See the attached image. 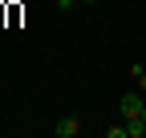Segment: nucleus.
<instances>
[{
	"label": "nucleus",
	"mask_w": 146,
	"mask_h": 138,
	"mask_svg": "<svg viewBox=\"0 0 146 138\" xmlns=\"http://www.w3.org/2000/svg\"><path fill=\"white\" fill-rule=\"evenodd\" d=\"M142 110H146V98L142 94H122V118H126V122L142 118Z\"/></svg>",
	"instance_id": "nucleus-1"
},
{
	"label": "nucleus",
	"mask_w": 146,
	"mask_h": 138,
	"mask_svg": "<svg viewBox=\"0 0 146 138\" xmlns=\"http://www.w3.org/2000/svg\"><path fill=\"white\" fill-rule=\"evenodd\" d=\"M77 134H81V118L77 114H69V118L57 122V138H77Z\"/></svg>",
	"instance_id": "nucleus-2"
},
{
	"label": "nucleus",
	"mask_w": 146,
	"mask_h": 138,
	"mask_svg": "<svg viewBox=\"0 0 146 138\" xmlns=\"http://www.w3.org/2000/svg\"><path fill=\"white\" fill-rule=\"evenodd\" d=\"M130 77H134V85H138V90L146 94V65H138V61H134V65H130Z\"/></svg>",
	"instance_id": "nucleus-3"
},
{
	"label": "nucleus",
	"mask_w": 146,
	"mask_h": 138,
	"mask_svg": "<svg viewBox=\"0 0 146 138\" xmlns=\"http://www.w3.org/2000/svg\"><path fill=\"white\" fill-rule=\"evenodd\" d=\"M126 130H130V138H142V134H146V122L134 118V122H126Z\"/></svg>",
	"instance_id": "nucleus-4"
},
{
	"label": "nucleus",
	"mask_w": 146,
	"mask_h": 138,
	"mask_svg": "<svg viewBox=\"0 0 146 138\" xmlns=\"http://www.w3.org/2000/svg\"><path fill=\"white\" fill-rule=\"evenodd\" d=\"M106 138H130V130L126 126H106Z\"/></svg>",
	"instance_id": "nucleus-5"
},
{
	"label": "nucleus",
	"mask_w": 146,
	"mask_h": 138,
	"mask_svg": "<svg viewBox=\"0 0 146 138\" xmlns=\"http://www.w3.org/2000/svg\"><path fill=\"white\" fill-rule=\"evenodd\" d=\"M73 4H77V0H57V8H61V12H69Z\"/></svg>",
	"instance_id": "nucleus-6"
},
{
	"label": "nucleus",
	"mask_w": 146,
	"mask_h": 138,
	"mask_svg": "<svg viewBox=\"0 0 146 138\" xmlns=\"http://www.w3.org/2000/svg\"><path fill=\"white\" fill-rule=\"evenodd\" d=\"M81 4H98V0H81Z\"/></svg>",
	"instance_id": "nucleus-7"
},
{
	"label": "nucleus",
	"mask_w": 146,
	"mask_h": 138,
	"mask_svg": "<svg viewBox=\"0 0 146 138\" xmlns=\"http://www.w3.org/2000/svg\"><path fill=\"white\" fill-rule=\"evenodd\" d=\"M142 122H146V110H142Z\"/></svg>",
	"instance_id": "nucleus-8"
}]
</instances>
